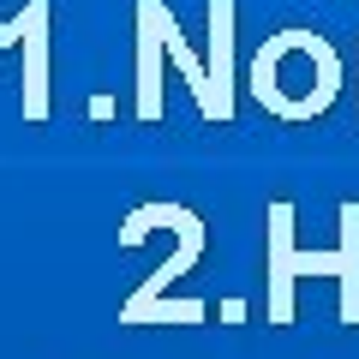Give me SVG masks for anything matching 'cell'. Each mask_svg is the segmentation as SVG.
Wrapping results in <instances>:
<instances>
[{
  "label": "cell",
  "mask_w": 359,
  "mask_h": 359,
  "mask_svg": "<svg viewBox=\"0 0 359 359\" xmlns=\"http://www.w3.org/2000/svg\"><path fill=\"white\" fill-rule=\"evenodd\" d=\"M245 90L257 96L264 114L287 120V126L318 120V114H330V102L341 96V54L323 36H311V30H276V36L257 48Z\"/></svg>",
  "instance_id": "obj_1"
},
{
  "label": "cell",
  "mask_w": 359,
  "mask_h": 359,
  "mask_svg": "<svg viewBox=\"0 0 359 359\" xmlns=\"http://www.w3.org/2000/svg\"><path fill=\"white\" fill-rule=\"evenodd\" d=\"M269 323H294V282L299 276H335L341 282V323H359V198L341 204V245L335 252H299L294 245V204H269Z\"/></svg>",
  "instance_id": "obj_2"
},
{
  "label": "cell",
  "mask_w": 359,
  "mask_h": 359,
  "mask_svg": "<svg viewBox=\"0 0 359 359\" xmlns=\"http://www.w3.org/2000/svg\"><path fill=\"white\" fill-rule=\"evenodd\" d=\"M48 18L54 6L48 0H30L25 13H13L0 25V54L6 48H25V78H18V102H25V120L42 126L54 114L48 108Z\"/></svg>",
  "instance_id": "obj_3"
},
{
  "label": "cell",
  "mask_w": 359,
  "mask_h": 359,
  "mask_svg": "<svg viewBox=\"0 0 359 359\" xmlns=\"http://www.w3.org/2000/svg\"><path fill=\"white\" fill-rule=\"evenodd\" d=\"M162 6L168 0H138V120L156 126L168 114V96H162Z\"/></svg>",
  "instance_id": "obj_4"
}]
</instances>
